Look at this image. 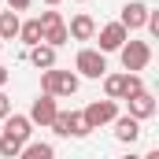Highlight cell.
I'll return each mask as SVG.
<instances>
[{
    "label": "cell",
    "mask_w": 159,
    "mask_h": 159,
    "mask_svg": "<svg viewBox=\"0 0 159 159\" xmlns=\"http://www.w3.org/2000/svg\"><path fill=\"white\" fill-rule=\"evenodd\" d=\"M81 119L89 129H100V126H111V122L119 119V100H93L85 111H81Z\"/></svg>",
    "instance_id": "5b68a950"
},
{
    "label": "cell",
    "mask_w": 159,
    "mask_h": 159,
    "mask_svg": "<svg viewBox=\"0 0 159 159\" xmlns=\"http://www.w3.org/2000/svg\"><path fill=\"white\" fill-rule=\"evenodd\" d=\"M126 104H129V119H137V122H144V119H152V115H156V96H152L148 89H141V93H137V96H129Z\"/></svg>",
    "instance_id": "8fae6325"
},
{
    "label": "cell",
    "mask_w": 159,
    "mask_h": 159,
    "mask_svg": "<svg viewBox=\"0 0 159 159\" xmlns=\"http://www.w3.org/2000/svg\"><path fill=\"white\" fill-rule=\"evenodd\" d=\"M7 115H11V96H7V93L0 89V122L7 119Z\"/></svg>",
    "instance_id": "7402d4cb"
},
{
    "label": "cell",
    "mask_w": 159,
    "mask_h": 159,
    "mask_svg": "<svg viewBox=\"0 0 159 159\" xmlns=\"http://www.w3.org/2000/svg\"><path fill=\"white\" fill-rule=\"evenodd\" d=\"M119 59H122V70L126 74H141L152 63V44L148 41H126L119 48Z\"/></svg>",
    "instance_id": "7a4b0ae2"
},
{
    "label": "cell",
    "mask_w": 159,
    "mask_h": 159,
    "mask_svg": "<svg viewBox=\"0 0 159 159\" xmlns=\"http://www.w3.org/2000/svg\"><path fill=\"white\" fill-rule=\"evenodd\" d=\"M7 78H11V70H7V67H4V63H0V89H4V85H7Z\"/></svg>",
    "instance_id": "cb8c5ba5"
},
{
    "label": "cell",
    "mask_w": 159,
    "mask_h": 159,
    "mask_svg": "<svg viewBox=\"0 0 159 159\" xmlns=\"http://www.w3.org/2000/svg\"><path fill=\"white\" fill-rule=\"evenodd\" d=\"M0 126H4V133H7V137H15V141H22V144L34 137V122L26 119V115H15V111H11Z\"/></svg>",
    "instance_id": "7c38bea8"
},
{
    "label": "cell",
    "mask_w": 159,
    "mask_h": 159,
    "mask_svg": "<svg viewBox=\"0 0 159 159\" xmlns=\"http://www.w3.org/2000/svg\"><path fill=\"white\" fill-rule=\"evenodd\" d=\"M78 4H85V0H78Z\"/></svg>",
    "instance_id": "f546056e"
},
{
    "label": "cell",
    "mask_w": 159,
    "mask_h": 159,
    "mask_svg": "<svg viewBox=\"0 0 159 159\" xmlns=\"http://www.w3.org/2000/svg\"><path fill=\"white\" fill-rule=\"evenodd\" d=\"M141 159H159V148H152V152H148V156H141Z\"/></svg>",
    "instance_id": "d4e9b609"
},
{
    "label": "cell",
    "mask_w": 159,
    "mask_h": 159,
    "mask_svg": "<svg viewBox=\"0 0 159 159\" xmlns=\"http://www.w3.org/2000/svg\"><path fill=\"white\" fill-rule=\"evenodd\" d=\"M41 93H48V96H74L78 93V74L74 70H59V67H52V70H41Z\"/></svg>",
    "instance_id": "6da1fadb"
},
{
    "label": "cell",
    "mask_w": 159,
    "mask_h": 159,
    "mask_svg": "<svg viewBox=\"0 0 159 159\" xmlns=\"http://www.w3.org/2000/svg\"><path fill=\"white\" fill-rule=\"evenodd\" d=\"M56 111H59V104H56V96H48V93H41L37 100L30 104V115H26V119L34 122V126H41V129H44V126H52V119H56Z\"/></svg>",
    "instance_id": "52a82bcc"
},
{
    "label": "cell",
    "mask_w": 159,
    "mask_h": 159,
    "mask_svg": "<svg viewBox=\"0 0 159 159\" xmlns=\"http://www.w3.org/2000/svg\"><path fill=\"white\" fill-rule=\"evenodd\" d=\"M19 152H22V141L0 133V159H19Z\"/></svg>",
    "instance_id": "d6986e66"
},
{
    "label": "cell",
    "mask_w": 159,
    "mask_h": 159,
    "mask_svg": "<svg viewBox=\"0 0 159 159\" xmlns=\"http://www.w3.org/2000/svg\"><path fill=\"white\" fill-rule=\"evenodd\" d=\"M19 26H22V19L15 11H0V41H15L19 37Z\"/></svg>",
    "instance_id": "e0dca14e"
},
{
    "label": "cell",
    "mask_w": 159,
    "mask_h": 159,
    "mask_svg": "<svg viewBox=\"0 0 159 159\" xmlns=\"http://www.w3.org/2000/svg\"><path fill=\"white\" fill-rule=\"evenodd\" d=\"M126 96V74H104V100H122Z\"/></svg>",
    "instance_id": "2e32d148"
},
{
    "label": "cell",
    "mask_w": 159,
    "mask_h": 159,
    "mask_svg": "<svg viewBox=\"0 0 159 159\" xmlns=\"http://www.w3.org/2000/svg\"><path fill=\"white\" fill-rule=\"evenodd\" d=\"M4 4H7V11H15V15H19V11H26L34 0H4Z\"/></svg>",
    "instance_id": "603a6c76"
},
{
    "label": "cell",
    "mask_w": 159,
    "mask_h": 159,
    "mask_svg": "<svg viewBox=\"0 0 159 159\" xmlns=\"http://www.w3.org/2000/svg\"><path fill=\"white\" fill-rule=\"evenodd\" d=\"M0 48H4V41H0Z\"/></svg>",
    "instance_id": "f1b7e54d"
},
{
    "label": "cell",
    "mask_w": 159,
    "mask_h": 159,
    "mask_svg": "<svg viewBox=\"0 0 159 159\" xmlns=\"http://www.w3.org/2000/svg\"><path fill=\"white\" fill-rule=\"evenodd\" d=\"M126 41H129V34H126V26L115 19V22L100 26V48H96V52H104V56H107V52H119Z\"/></svg>",
    "instance_id": "9c48e42d"
},
{
    "label": "cell",
    "mask_w": 159,
    "mask_h": 159,
    "mask_svg": "<svg viewBox=\"0 0 159 159\" xmlns=\"http://www.w3.org/2000/svg\"><path fill=\"white\" fill-rule=\"evenodd\" d=\"M19 159H56V148L48 141H26L22 152H19Z\"/></svg>",
    "instance_id": "9a60e30c"
},
{
    "label": "cell",
    "mask_w": 159,
    "mask_h": 159,
    "mask_svg": "<svg viewBox=\"0 0 159 159\" xmlns=\"http://www.w3.org/2000/svg\"><path fill=\"white\" fill-rule=\"evenodd\" d=\"M148 4L144 0H129V4H122V15H119V22L126 26V34H133V30H144V19H148Z\"/></svg>",
    "instance_id": "ba28073f"
},
{
    "label": "cell",
    "mask_w": 159,
    "mask_h": 159,
    "mask_svg": "<svg viewBox=\"0 0 159 159\" xmlns=\"http://www.w3.org/2000/svg\"><path fill=\"white\" fill-rule=\"evenodd\" d=\"M37 22H41V44H48V48H59V44H67V22H63V15L59 11H41L37 15Z\"/></svg>",
    "instance_id": "3957f363"
},
{
    "label": "cell",
    "mask_w": 159,
    "mask_h": 159,
    "mask_svg": "<svg viewBox=\"0 0 159 159\" xmlns=\"http://www.w3.org/2000/svg\"><path fill=\"white\" fill-rule=\"evenodd\" d=\"M26 59H30L37 70H52V67H56V48H48V44H34V48L26 52Z\"/></svg>",
    "instance_id": "5bb4252c"
},
{
    "label": "cell",
    "mask_w": 159,
    "mask_h": 159,
    "mask_svg": "<svg viewBox=\"0 0 159 159\" xmlns=\"http://www.w3.org/2000/svg\"><path fill=\"white\" fill-rule=\"evenodd\" d=\"M0 133H4V126H0Z\"/></svg>",
    "instance_id": "83f0119b"
},
{
    "label": "cell",
    "mask_w": 159,
    "mask_h": 159,
    "mask_svg": "<svg viewBox=\"0 0 159 159\" xmlns=\"http://www.w3.org/2000/svg\"><path fill=\"white\" fill-rule=\"evenodd\" d=\"M144 89V81H141V74H126V96L122 100H129V96H137Z\"/></svg>",
    "instance_id": "ffe728a7"
},
{
    "label": "cell",
    "mask_w": 159,
    "mask_h": 159,
    "mask_svg": "<svg viewBox=\"0 0 159 159\" xmlns=\"http://www.w3.org/2000/svg\"><path fill=\"white\" fill-rule=\"evenodd\" d=\"M144 26H148V34H152V37H159V11H148Z\"/></svg>",
    "instance_id": "44dd1931"
},
{
    "label": "cell",
    "mask_w": 159,
    "mask_h": 159,
    "mask_svg": "<svg viewBox=\"0 0 159 159\" xmlns=\"http://www.w3.org/2000/svg\"><path fill=\"white\" fill-rule=\"evenodd\" d=\"M137 137H141V122L129 119V115H119V119H115V141H122V144H137Z\"/></svg>",
    "instance_id": "4fadbf2b"
},
{
    "label": "cell",
    "mask_w": 159,
    "mask_h": 159,
    "mask_svg": "<svg viewBox=\"0 0 159 159\" xmlns=\"http://www.w3.org/2000/svg\"><path fill=\"white\" fill-rule=\"evenodd\" d=\"M19 41H22L26 48H34V44H41V22H37V19H26V22L19 26Z\"/></svg>",
    "instance_id": "ac0fdd59"
},
{
    "label": "cell",
    "mask_w": 159,
    "mask_h": 159,
    "mask_svg": "<svg viewBox=\"0 0 159 159\" xmlns=\"http://www.w3.org/2000/svg\"><path fill=\"white\" fill-rule=\"evenodd\" d=\"M67 37H70V41H93V37H96V19L85 15V11L74 15V19L67 22Z\"/></svg>",
    "instance_id": "30bf717a"
},
{
    "label": "cell",
    "mask_w": 159,
    "mask_h": 159,
    "mask_svg": "<svg viewBox=\"0 0 159 159\" xmlns=\"http://www.w3.org/2000/svg\"><path fill=\"white\" fill-rule=\"evenodd\" d=\"M44 4H48V7H56V4H63V0H44Z\"/></svg>",
    "instance_id": "4316f807"
},
{
    "label": "cell",
    "mask_w": 159,
    "mask_h": 159,
    "mask_svg": "<svg viewBox=\"0 0 159 159\" xmlns=\"http://www.w3.org/2000/svg\"><path fill=\"white\" fill-rule=\"evenodd\" d=\"M122 159H141V156H137V152H126V156H122Z\"/></svg>",
    "instance_id": "484cf974"
},
{
    "label": "cell",
    "mask_w": 159,
    "mask_h": 159,
    "mask_svg": "<svg viewBox=\"0 0 159 159\" xmlns=\"http://www.w3.org/2000/svg\"><path fill=\"white\" fill-rule=\"evenodd\" d=\"M52 129H56L59 137H89V133H93V129L85 126V119H81V111H56Z\"/></svg>",
    "instance_id": "8992f818"
},
{
    "label": "cell",
    "mask_w": 159,
    "mask_h": 159,
    "mask_svg": "<svg viewBox=\"0 0 159 159\" xmlns=\"http://www.w3.org/2000/svg\"><path fill=\"white\" fill-rule=\"evenodd\" d=\"M74 70H78L81 78L100 81L104 74H107V56H104V52H96V48H81L78 56H74Z\"/></svg>",
    "instance_id": "277c9868"
}]
</instances>
